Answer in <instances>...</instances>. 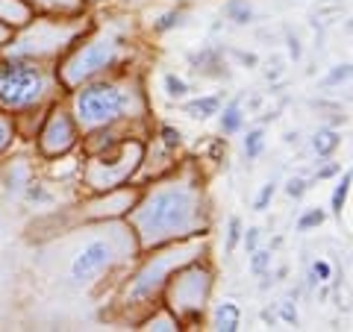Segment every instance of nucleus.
<instances>
[{
    "instance_id": "obj_24",
    "label": "nucleus",
    "mask_w": 353,
    "mask_h": 332,
    "mask_svg": "<svg viewBox=\"0 0 353 332\" xmlns=\"http://www.w3.org/2000/svg\"><path fill=\"white\" fill-rule=\"evenodd\" d=\"M162 136H165V145H168V147H174V145H180V132H176V129H171V127H165V129H162Z\"/></svg>"
},
{
    "instance_id": "obj_26",
    "label": "nucleus",
    "mask_w": 353,
    "mask_h": 332,
    "mask_svg": "<svg viewBox=\"0 0 353 332\" xmlns=\"http://www.w3.org/2000/svg\"><path fill=\"white\" fill-rule=\"evenodd\" d=\"M256 241H259V229H248V236H245V245H248V250H250V253L256 250Z\"/></svg>"
},
{
    "instance_id": "obj_15",
    "label": "nucleus",
    "mask_w": 353,
    "mask_h": 332,
    "mask_svg": "<svg viewBox=\"0 0 353 332\" xmlns=\"http://www.w3.org/2000/svg\"><path fill=\"white\" fill-rule=\"evenodd\" d=\"M347 188H350V174H345V180H341L336 185V191H333V212L336 215L341 212V206H345V200H347Z\"/></svg>"
},
{
    "instance_id": "obj_7",
    "label": "nucleus",
    "mask_w": 353,
    "mask_h": 332,
    "mask_svg": "<svg viewBox=\"0 0 353 332\" xmlns=\"http://www.w3.org/2000/svg\"><path fill=\"white\" fill-rule=\"evenodd\" d=\"M212 326L215 329H224V332H236L241 326V312H239V306L236 303H221L215 309V318H212Z\"/></svg>"
},
{
    "instance_id": "obj_18",
    "label": "nucleus",
    "mask_w": 353,
    "mask_h": 332,
    "mask_svg": "<svg viewBox=\"0 0 353 332\" xmlns=\"http://www.w3.org/2000/svg\"><path fill=\"white\" fill-rule=\"evenodd\" d=\"M268 262H271V256H268V253H262V250H253L250 271H253V273H265V268H268Z\"/></svg>"
},
{
    "instance_id": "obj_27",
    "label": "nucleus",
    "mask_w": 353,
    "mask_h": 332,
    "mask_svg": "<svg viewBox=\"0 0 353 332\" xmlns=\"http://www.w3.org/2000/svg\"><path fill=\"white\" fill-rule=\"evenodd\" d=\"M6 145H9V124L0 118V150H3Z\"/></svg>"
},
{
    "instance_id": "obj_9",
    "label": "nucleus",
    "mask_w": 353,
    "mask_h": 332,
    "mask_svg": "<svg viewBox=\"0 0 353 332\" xmlns=\"http://www.w3.org/2000/svg\"><path fill=\"white\" fill-rule=\"evenodd\" d=\"M218 112V97H201V101L185 103V115L192 118H212Z\"/></svg>"
},
{
    "instance_id": "obj_11",
    "label": "nucleus",
    "mask_w": 353,
    "mask_h": 332,
    "mask_svg": "<svg viewBox=\"0 0 353 332\" xmlns=\"http://www.w3.org/2000/svg\"><path fill=\"white\" fill-rule=\"evenodd\" d=\"M221 129L224 132H239L241 129V109H239V103L224 109V115H221Z\"/></svg>"
},
{
    "instance_id": "obj_2",
    "label": "nucleus",
    "mask_w": 353,
    "mask_h": 332,
    "mask_svg": "<svg viewBox=\"0 0 353 332\" xmlns=\"http://www.w3.org/2000/svg\"><path fill=\"white\" fill-rule=\"evenodd\" d=\"M48 80H44L41 68L30 62H0V103L24 109L41 101Z\"/></svg>"
},
{
    "instance_id": "obj_25",
    "label": "nucleus",
    "mask_w": 353,
    "mask_h": 332,
    "mask_svg": "<svg viewBox=\"0 0 353 332\" xmlns=\"http://www.w3.org/2000/svg\"><path fill=\"white\" fill-rule=\"evenodd\" d=\"M27 197H30V200H50L48 191H44V188H39V185H32L30 191H27Z\"/></svg>"
},
{
    "instance_id": "obj_17",
    "label": "nucleus",
    "mask_w": 353,
    "mask_h": 332,
    "mask_svg": "<svg viewBox=\"0 0 353 332\" xmlns=\"http://www.w3.org/2000/svg\"><path fill=\"white\" fill-rule=\"evenodd\" d=\"M239 238H241V220L233 218V220H230V232H227V253H233V250H236Z\"/></svg>"
},
{
    "instance_id": "obj_4",
    "label": "nucleus",
    "mask_w": 353,
    "mask_h": 332,
    "mask_svg": "<svg viewBox=\"0 0 353 332\" xmlns=\"http://www.w3.org/2000/svg\"><path fill=\"white\" fill-rule=\"evenodd\" d=\"M115 259V247H112V241H106V238H94V241H88V245L77 253V259L71 264V280L77 285H88L94 280L101 271H106L109 264H112Z\"/></svg>"
},
{
    "instance_id": "obj_22",
    "label": "nucleus",
    "mask_w": 353,
    "mask_h": 332,
    "mask_svg": "<svg viewBox=\"0 0 353 332\" xmlns=\"http://www.w3.org/2000/svg\"><path fill=\"white\" fill-rule=\"evenodd\" d=\"M303 191H306L303 180H289V185H285V194L289 197H303Z\"/></svg>"
},
{
    "instance_id": "obj_13",
    "label": "nucleus",
    "mask_w": 353,
    "mask_h": 332,
    "mask_svg": "<svg viewBox=\"0 0 353 332\" xmlns=\"http://www.w3.org/2000/svg\"><path fill=\"white\" fill-rule=\"evenodd\" d=\"M262 145H265V132H262V129L248 132V138H245V153H248V159H256L259 153H262Z\"/></svg>"
},
{
    "instance_id": "obj_23",
    "label": "nucleus",
    "mask_w": 353,
    "mask_h": 332,
    "mask_svg": "<svg viewBox=\"0 0 353 332\" xmlns=\"http://www.w3.org/2000/svg\"><path fill=\"white\" fill-rule=\"evenodd\" d=\"M280 312H283V320H285V324H297V312H294V306H292L289 300L283 303V309H280Z\"/></svg>"
},
{
    "instance_id": "obj_30",
    "label": "nucleus",
    "mask_w": 353,
    "mask_h": 332,
    "mask_svg": "<svg viewBox=\"0 0 353 332\" xmlns=\"http://www.w3.org/2000/svg\"><path fill=\"white\" fill-rule=\"evenodd\" d=\"M0 232H3V224H0Z\"/></svg>"
},
{
    "instance_id": "obj_12",
    "label": "nucleus",
    "mask_w": 353,
    "mask_h": 332,
    "mask_svg": "<svg viewBox=\"0 0 353 332\" xmlns=\"http://www.w3.org/2000/svg\"><path fill=\"white\" fill-rule=\"evenodd\" d=\"M324 209H306V212L301 215V220H297V229H303V232H309V229H315V227H321L324 224Z\"/></svg>"
},
{
    "instance_id": "obj_6",
    "label": "nucleus",
    "mask_w": 353,
    "mask_h": 332,
    "mask_svg": "<svg viewBox=\"0 0 353 332\" xmlns=\"http://www.w3.org/2000/svg\"><path fill=\"white\" fill-rule=\"evenodd\" d=\"M71 145H74V127H71V121L65 118L62 112H59V115H53V118H50V124H48V129H44V136H41V147H44V153L57 156V153H65Z\"/></svg>"
},
{
    "instance_id": "obj_10",
    "label": "nucleus",
    "mask_w": 353,
    "mask_h": 332,
    "mask_svg": "<svg viewBox=\"0 0 353 332\" xmlns=\"http://www.w3.org/2000/svg\"><path fill=\"white\" fill-rule=\"evenodd\" d=\"M227 15H230V21H236V24H248V21L253 18V9H250L248 0H230Z\"/></svg>"
},
{
    "instance_id": "obj_21",
    "label": "nucleus",
    "mask_w": 353,
    "mask_h": 332,
    "mask_svg": "<svg viewBox=\"0 0 353 332\" xmlns=\"http://www.w3.org/2000/svg\"><path fill=\"white\" fill-rule=\"evenodd\" d=\"M18 18L21 15V6H15L12 0H0V18Z\"/></svg>"
},
{
    "instance_id": "obj_5",
    "label": "nucleus",
    "mask_w": 353,
    "mask_h": 332,
    "mask_svg": "<svg viewBox=\"0 0 353 332\" xmlns=\"http://www.w3.org/2000/svg\"><path fill=\"white\" fill-rule=\"evenodd\" d=\"M115 44H109V41H97V44H88V48H83L77 56L68 62V83H80L85 80V76H92L97 71H103L109 68V65L115 62Z\"/></svg>"
},
{
    "instance_id": "obj_29",
    "label": "nucleus",
    "mask_w": 353,
    "mask_h": 332,
    "mask_svg": "<svg viewBox=\"0 0 353 332\" xmlns=\"http://www.w3.org/2000/svg\"><path fill=\"white\" fill-rule=\"evenodd\" d=\"M3 36H6V30H3V27H0V41H3Z\"/></svg>"
},
{
    "instance_id": "obj_14",
    "label": "nucleus",
    "mask_w": 353,
    "mask_h": 332,
    "mask_svg": "<svg viewBox=\"0 0 353 332\" xmlns=\"http://www.w3.org/2000/svg\"><path fill=\"white\" fill-rule=\"evenodd\" d=\"M330 273H333L330 262L318 259V262H312V268H309V280H312V282H327V280H330Z\"/></svg>"
},
{
    "instance_id": "obj_3",
    "label": "nucleus",
    "mask_w": 353,
    "mask_h": 332,
    "mask_svg": "<svg viewBox=\"0 0 353 332\" xmlns=\"http://www.w3.org/2000/svg\"><path fill=\"white\" fill-rule=\"evenodd\" d=\"M127 106L124 92L115 85H88L77 94V115L85 127H103L115 121Z\"/></svg>"
},
{
    "instance_id": "obj_19",
    "label": "nucleus",
    "mask_w": 353,
    "mask_h": 332,
    "mask_svg": "<svg viewBox=\"0 0 353 332\" xmlns=\"http://www.w3.org/2000/svg\"><path fill=\"white\" fill-rule=\"evenodd\" d=\"M274 191H277V185H274V183H265V185H262V191H259V197H256V209H259V212H262V209L271 203Z\"/></svg>"
},
{
    "instance_id": "obj_28",
    "label": "nucleus",
    "mask_w": 353,
    "mask_h": 332,
    "mask_svg": "<svg viewBox=\"0 0 353 332\" xmlns=\"http://www.w3.org/2000/svg\"><path fill=\"white\" fill-rule=\"evenodd\" d=\"M345 76H347V65H345L341 71H333V76H330V83H339V80H345Z\"/></svg>"
},
{
    "instance_id": "obj_16",
    "label": "nucleus",
    "mask_w": 353,
    "mask_h": 332,
    "mask_svg": "<svg viewBox=\"0 0 353 332\" xmlns=\"http://www.w3.org/2000/svg\"><path fill=\"white\" fill-rule=\"evenodd\" d=\"M165 92H168V97H183L185 92H189V85H185L180 76L168 74V76H165Z\"/></svg>"
},
{
    "instance_id": "obj_20",
    "label": "nucleus",
    "mask_w": 353,
    "mask_h": 332,
    "mask_svg": "<svg viewBox=\"0 0 353 332\" xmlns=\"http://www.w3.org/2000/svg\"><path fill=\"white\" fill-rule=\"evenodd\" d=\"M180 24H183V15H180V12H168V15H165V18L159 21V24H157V30H159V32H165V30L180 27Z\"/></svg>"
},
{
    "instance_id": "obj_1",
    "label": "nucleus",
    "mask_w": 353,
    "mask_h": 332,
    "mask_svg": "<svg viewBox=\"0 0 353 332\" xmlns=\"http://www.w3.org/2000/svg\"><path fill=\"white\" fill-rule=\"evenodd\" d=\"M194 224V197L185 188H165L153 194L145 209L136 215V227L145 245H157L176 236V232L192 229Z\"/></svg>"
},
{
    "instance_id": "obj_8",
    "label": "nucleus",
    "mask_w": 353,
    "mask_h": 332,
    "mask_svg": "<svg viewBox=\"0 0 353 332\" xmlns=\"http://www.w3.org/2000/svg\"><path fill=\"white\" fill-rule=\"evenodd\" d=\"M339 132H333V129H321L318 136L312 138V150L318 153V156H330L336 147H339Z\"/></svg>"
}]
</instances>
